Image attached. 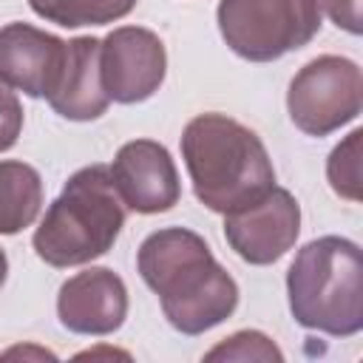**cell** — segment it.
I'll return each instance as SVG.
<instances>
[{"mask_svg":"<svg viewBox=\"0 0 363 363\" xmlns=\"http://www.w3.org/2000/svg\"><path fill=\"white\" fill-rule=\"evenodd\" d=\"M136 269L182 335H204L238 306V284L213 258L207 241L187 227L150 233L136 252Z\"/></svg>","mask_w":363,"mask_h":363,"instance_id":"obj_1","label":"cell"},{"mask_svg":"<svg viewBox=\"0 0 363 363\" xmlns=\"http://www.w3.org/2000/svg\"><path fill=\"white\" fill-rule=\"evenodd\" d=\"M182 159L196 199L221 216L252 207L275 187V167L264 142L227 113L193 116L182 130Z\"/></svg>","mask_w":363,"mask_h":363,"instance_id":"obj_2","label":"cell"},{"mask_svg":"<svg viewBox=\"0 0 363 363\" xmlns=\"http://www.w3.org/2000/svg\"><path fill=\"white\" fill-rule=\"evenodd\" d=\"M289 312L295 323L332 337L363 329V258L360 247L340 235L303 244L286 272Z\"/></svg>","mask_w":363,"mask_h":363,"instance_id":"obj_3","label":"cell"},{"mask_svg":"<svg viewBox=\"0 0 363 363\" xmlns=\"http://www.w3.org/2000/svg\"><path fill=\"white\" fill-rule=\"evenodd\" d=\"M125 224V204L113 187L111 167L77 170L48 204L34 230V252L51 267H79L105 255Z\"/></svg>","mask_w":363,"mask_h":363,"instance_id":"obj_4","label":"cell"},{"mask_svg":"<svg viewBox=\"0 0 363 363\" xmlns=\"http://www.w3.org/2000/svg\"><path fill=\"white\" fill-rule=\"evenodd\" d=\"M320 0H221L216 9L224 43L250 62L303 48L320 31Z\"/></svg>","mask_w":363,"mask_h":363,"instance_id":"obj_5","label":"cell"},{"mask_svg":"<svg viewBox=\"0 0 363 363\" xmlns=\"http://www.w3.org/2000/svg\"><path fill=\"white\" fill-rule=\"evenodd\" d=\"M363 108V77L354 60L323 54L309 60L289 82L286 111L306 136H329L354 122Z\"/></svg>","mask_w":363,"mask_h":363,"instance_id":"obj_6","label":"cell"},{"mask_svg":"<svg viewBox=\"0 0 363 363\" xmlns=\"http://www.w3.org/2000/svg\"><path fill=\"white\" fill-rule=\"evenodd\" d=\"M102 88L111 102L136 105L150 99L167 74V51L159 34L142 26H119L102 37Z\"/></svg>","mask_w":363,"mask_h":363,"instance_id":"obj_7","label":"cell"},{"mask_svg":"<svg viewBox=\"0 0 363 363\" xmlns=\"http://www.w3.org/2000/svg\"><path fill=\"white\" fill-rule=\"evenodd\" d=\"M301 233V204L284 187H272L252 207L224 216V238L230 250L255 267L284 258Z\"/></svg>","mask_w":363,"mask_h":363,"instance_id":"obj_8","label":"cell"},{"mask_svg":"<svg viewBox=\"0 0 363 363\" xmlns=\"http://www.w3.org/2000/svg\"><path fill=\"white\" fill-rule=\"evenodd\" d=\"M111 179L122 204L142 216L164 213L182 196V182L173 156L164 145L153 139L125 142L113 156Z\"/></svg>","mask_w":363,"mask_h":363,"instance_id":"obj_9","label":"cell"},{"mask_svg":"<svg viewBox=\"0 0 363 363\" xmlns=\"http://www.w3.org/2000/svg\"><path fill=\"white\" fill-rule=\"evenodd\" d=\"M68 57V40H60L28 23L0 28V82L26 96H51L60 85Z\"/></svg>","mask_w":363,"mask_h":363,"instance_id":"obj_10","label":"cell"},{"mask_svg":"<svg viewBox=\"0 0 363 363\" xmlns=\"http://www.w3.org/2000/svg\"><path fill=\"white\" fill-rule=\"evenodd\" d=\"M57 315L68 332L113 335L128 318L125 281L108 267H88L60 286Z\"/></svg>","mask_w":363,"mask_h":363,"instance_id":"obj_11","label":"cell"},{"mask_svg":"<svg viewBox=\"0 0 363 363\" xmlns=\"http://www.w3.org/2000/svg\"><path fill=\"white\" fill-rule=\"evenodd\" d=\"M99 48H102L99 37H74V40H68V57H65L60 85L48 96V105L62 119L91 122V119H99L108 111L111 96L102 88Z\"/></svg>","mask_w":363,"mask_h":363,"instance_id":"obj_12","label":"cell"},{"mask_svg":"<svg viewBox=\"0 0 363 363\" xmlns=\"http://www.w3.org/2000/svg\"><path fill=\"white\" fill-rule=\"evenodd\" d=\"M43 207V179L26 164L6 159L0 162V235H17L31 227Z\"/></svg>","mask_w":363,"mask_h":363,"instance_id":"obj_13","label":"cell"},{"mask_svg":"<svg viewBox=\"0 0 363 363\" xmlns=\"http://www.w3.org/2000/svg\"><path fill=\"white\" fill-rule=\"evenodd\" d=\"M31 11L62 28L108 26L133 11L136 0H28Z\"/></svg>","mask_w":363,"mask_h":363,"instance_id":"obj_14","label":"cell"},{"mask_svg":"<svg viewBox=\"0 0 363 363\" xmlns=\"http://www.w3.org/2000/svg\"><path fill=\"white\" fill-rule=\"evenodd\" d=\"M360 142L363 130H352L326 159V176L337 196L360 201Z\"/></svg>","mask_w":363,"mask_h":363,"instance_id":"obj_15","label":"cell"},{"mask_svg":"<svg viewBox=\"0 0 363 363\" xmlns=\"http://www.w3.org/2000/svg\"><path fill=\"white\" fill-rule=\"evenodd\" d=\"M204 357L207 360H275V363H281L284 352L264 332L244 329V332H235V335L224 337Z\"/></svg>","mask_w":363,"mask_h":363,"instance_id":"obj_16","label":"cell"},{"mask_svg":"<svg viewBox=\"0 0 363 363\" xmlns=\"http://www.w3.org/2000/svg\"><path fill=\"white\" fill-rule=\"evenodd\" d=\"M20 130H23V105L14 96V91H9V85L0 82V153L17 145Z\"/></svg>","mask_w":363,"mask_h":363,"instance_id":"obj_17","label":"cell"},{"mask_svg":"<svg viewBox=\"0 0 363 363\" xmlns=\"http://www.w3.org/2000/svg\"><path fill=\"white\" fill-rule=\"evenodd\" d=\"M320 6H326V14L332 17V23L349 34H360L363 31V17H360V0H320Z\"/></svg>","mask_w":363,"mask_h":363,"instance_id":"obj_18","label":"cell"},{"mask_svg":"<svg viewBox=\"0 0 363 363\" xmlns=\"http://www.w3.org/2000/svg\"><path fill=\"white\" fill-rule=\"evenodd\" d=\"M6 275H9V258H6V252L0 247V286L6 284Z\"/></svg>","mask_w":363,"mask_h":363,"instance_id":"obj_19","label":"cell"}]
</instances>
